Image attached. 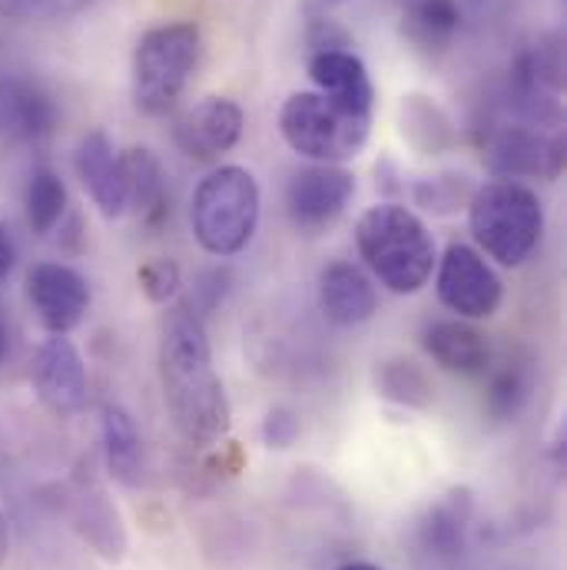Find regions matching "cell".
Masks as SVG:
<instances>
[{"label":"cell","instance_id":"14","mask_svg":"<svg viewBox=\"0 0 567 570\" xmlns=\"http://www.w3.org/2000/svg\"><path fill=\"white\" fill-rule=\"evenodd\" d=\"M74 169L100 209L104 219H120L127 213V183L120 169V153L104 130H90L74 149Z\"/></svg>","mask_w":567,"mask_h":570},{"label":"cell","instance_id":"21","mask_svg":"<svg viewBox=\"0 0 567 570\" xmlns=\"http://www.w3.org/2000/svg\"><path fill=\"white\" fill-rule=\"evenodd\" d=\"M120 169L127 183V209H137L143 219H159L166 213V176L153 149L130 146L120 153Z\"/></svg>","mask_w":567,"mask_h":570},{"label":"cell","instance_id":"17","mask_svg":"<svg viewBox=\"0 0 567 570\" xmlns=\"http://www.w3.org/2000/svg\"><path fill=\"white\" fill-rule=\"evenodd\" d=\"M558 90H561V60L555 50H525L511 67V97L515 107L531 120H555L558 110Z\"/></svg>","mask_w":567,"mask_h":570},{"label":"cell","instance_id":"34","mask_svg":"<svg viewBox=\"0 0 567 570\" xmlns=\"http://www.w3.org/2000/svg\"><path fill=\"white\" fill-rule=\"evenodd\" d=\"M7 551H10V528H7V518L0 514V564L7 558Z\"/></svg>","mask_w":567,"mask_h":570},{"label":"cell","instance_id":"11","mask_svg":"<svg viewBox=\"0 0 567 570\" xmlns=\"http://www.w3.org/2000/svg\"><path fill=\"white\" fill-rule=\"evenodd\" d=\"M243 127H246V114L236 100L206 97L176 120L173 140L189 159L216 163L219 156H226L236 142L243 140Z\"/></svg>","mask_w":567,"mask_h":570},{"label":"cell","instance_id":"8","mask_svg":"<svg viewBox=\"0 0 567 570\" xmlns=\"http://www.w3.org/2000/svg\"><path fill=\"white\" fill-rule=\"evenodd\" d=\"M355 196V176L332 163H312L299 169L285 186V213L289 223L302 236L329 233Z\"/></svg>","mask_w":567,"mask_h":570},{"label":"cell","instance_id":"25","mask_svg":"<svg viewBox=\"0 0 567 570\" xmlns=\"http://www.w3.org/2000/svg\"><path fill=\"white\" fill-rule=\"evenodd\" d=\"M67 213V186L50 166H37L27 183V223L37 236H47Z\"/></svg>","mask_w":567,"mask_h":570},{"label":"cell","instance_id":"10","mask_svg":"<svg viewBox=\"0 0 567 570\" xmlns=\"http://www.w3.org/2000/svg\"><path fill=\"white\" fill-rule=\"evenodd\" d=\"M70 518L77 534L90 544V551L107 561V564H120L127 558L130 538L124 528V518L117 511V504L110 501L107 488L90 474V471H77L74 488H70Z\"/></svg>","mask_w":567,"mask_h":570},{"label":"cell","instance_id":"6","mask_svg":"<svg viewBox=\"0 0 567 570\" xmlns=\"http://www.w3.org/2000/svg\"><path fill=\"white\" fill-rule=\"evenodd\" d=\"M199 63V27L189 20L146 30L134 50V104L146 117L169 114Z\"/></svg>","mask_w":567,"mask_h":570},{"label":"cell","instance_id":"23","mask_svg":"<svg viewBox=\"0 0 567 570\" xmlns=\"http://www.w3.org/2000/svg\"><path fill=\"white\" fill-rule=\"evenodd\" d=\"M375 389L385 402L428 412L434 405V385L426 375V368L412 358H389L375 368Z\"/></svg>","mask_w":567,"mask_h":570},{"label":"cell","instance_id":"1","mask_svg":"<svg viewBox=\"0 0 567 570\" xmlns=\"http://www.w3.org/2000/svg\"><path fill=\"white\" fill-rule=\"evenodd\" d=\"M159 385L176 431L196 444H216L229 434L233 409L213 365V348L196 312H169L159 335Z\"/></svg>","mask_w":567,"mask_h":570},{"label":"cell","instance_id":"5","mask_svg":"<svg viewBox=\"0 0 567 570\" xmlns=\"http://www.w3.org/2000/svg\"><path fill=\"white\" fill-rule=\"evenodd\" d=\"M280 130L299 156L342 166L365 149L372 134V110L332 100L319 90H302L283 104Z\"/></svg>","mask_w":567,"mask_h":570},{"label":"cell","instance_id":"29","mask_svg":"<svg viewBox=\"0 0 567 570\" xmlns=\"http://www.w3.org/2000/svg\"><path fill=\"white\" fill-rule=\"evenodd\" d=\"M137 283L153 305H166L183 288V273L173 259H146L137 269Z\"/></svg>","mask_w":567,"mask_h":570},{"label":"cell","instance_id":"7","mask_svg":"<svg viewBox=\"0 0 567 570\" xmlns=\"http://www.w3.org/2000/svg\"><path fill=\"white\" fill-rule=\"evenodd\" d=\"M434 285H438V298L448 312H454L465 322H481L491 318L501 305V279L498 273L488 266V259L465 246V243H451L438 263H434Z\"/></svg>","mask_w":567,"mask_h":570},{"label":"cell","instance_id":"26","mask_svg":"<svg viewBox=\"0 0 567 570\" xmlns=\"http://www.w3.org/2000/svg\"><path fill=\"white\" fill-rule=\"evenodd\" d=\"M402 134L409 137V142L416 149L431 153V156L444 153L454 142L448 117L426 97H409L405 100V107H402Z\"/></svg>","mask_w":567,"mask_h":570},{"label":"cell","instance_id":"22","mask_svg":"<svg viewBox=\"0 0 567 570\" xmlns=\"http://www.w3.org/2000/svg\"><path fill=\"white\" fill-rule=\"evenodd\" d=\"M100 441H104V458H107V471L114 474V481L137 488L143 478V444L134 419L124 409L107 405L100 419Z\"/></svg>","mask_w":567,"mask_h":570},{"label":"cell","instance_id":"32","mask_svg":"<svg viewBox=\"0 0 567 570\" xmlns=\"http://www.w3.org/2000/svg\"><path fill=\"white\" fill-rule=\"evenodd\" d=\"M342 3H349V0H302V10H305V17L312 20V17H329L335 7H342Z\"/></svg>","mask_w":567,"mask_h":570},{"label":"cell","instance_id":"28","mask_svg":"<svg viewBox=\"0 0 567 570\" xmlns=\"http://www.w3.org/2000/svg\"><path fill=\"white\" fill-rule=\"evenodd\" d=\"M416 203L426 206L428 213H438V216H448L461 206H468V183L465 176H454V173H444V176H434V179H419L416 189H412Z\"/></svg>","mask_w":567,"mask_h":570},{"label":"cell","instance_id":"12","mask_svg":"<svg viewBox=\"0 0 567 570\" xmlns=\"http://www.w3.org/2000/svg\"><path fill=\"white\" fill-rule=\"evenodd\" d=\"M27 295L50 335H67L74 332L87 308H90V285L87 279L63 266V263H40L27 276Z\"/></svg>","mask_w":567,"mask_h":570},{"label":"cell","instance_id":"36","mask_svg":"<svg viewBox=\"0 0 567 570\" xmlns=\"http://www.w3.org/2000/svg\"><path fill=\"white\" fill-rule=\"evenodd\" d=\"M339 570H382V568H375V564H362V561H359V564H345V568H339Z\"/></svg>","mask_w":567,"mask_h":570},{"label":"cell","instance_id":"31","mask_svg":"<svg viewBox=\"0 0 567 570\" xmlns=\"http://www.w3.org/2000/svg\"><path fill=\"white\" fill-rule=\"evenodd\" d=\"M299 438V415L292 409H273L263 422V441L266 448H276V451H285L292 448Z\"/></svg>","mask_w":567,"mask_h":570},{"label":"cell","instance_id":"9","mask_svg":"<svg viewBox=\"0 0 567 570\" xmlns=\"http://www.w3.org/2000/svg\"><path fill=\"white\" fill-rule=\"evenodd\" d=\"M485 163L498 179H558L565 140L538 127H498L485 140Z\"/></svg>","mask_w":567,"mask_h":570},{"label":"cell","instance_id":"20","mask_svg":"<svg viewBox=\"0 0 567 570\" xmlns=\"http://www.w3.org/2000/svg\"><path fill=\"white\" fill-rule=\"evenodd\" d=\"M471 511H475V501H471L468 488H451L428 508L426 524H422V544L431 558L458 561L465 554Z\"/></svg>","mask_w":567,"mask_h":570},{"label":"cell","instance_id":"2","mask_svg":"<svg viewBox=\"0 0 567 570\" xmlns=\"http://www.w3.org/2000/svg\"><path fill=\"white\" fill-rule=\"evenodd\" d=\"M355 246L369 273L395 295L422 292L438 263L434 236L402 203L369 206L355 223Z\"/></svg>","mask_w":567,"mask_h":570},{"label":"cell","instance_id":"4","mask_svg":"<svg viewBox=\"0 0 567 570\" xmlns=\"http://www.w3.org/2000/svg\"><path fill=\"white\" fill-rule=\"evenodd\" d=\"M260 183L243 166H219L199 179L193 193V236L196 243L216 256H239L260 226Z\"/></svg>","mask_w":567,"mask_h":570},{"label":"cell","instance_id":"16","mask_svg":"<svg viewBox=\"0 0 567 570\" xmlns=\"http://www.w3.org/2000/svg\"><path fill=\"white\" fill-rule=\"evenodd\" d=\"M319 308L339 328H359L379 312V292L372 276L355 263H332L319 276Z\"/></svg>","mask_w":567,"mask_h":570},{"label":"cell","instance_id":"30","mask_svg":"<svg viewBox=\"0 0 567 570\" xmlns=\"http://www.w3.org/2000/svg\"><path fill=\"white\" fill-rule=\"evenodd\" d=\"M90 3L94 0H0V13L17 20H50V17L80 13Z\"/></svg>","mask_w":567,"mask_h":570},{"label":"cell","instance_id":"3","mask_svg":"<svg viewBox=\"0 0 567 570\" xmlns=\"http://www.w3.org/2000/svg\"><path fill=\"white\" fill-rule=\"evenodd\" d=\"M468 226L485 256L518 269L541 246L545 203L518 179H488L468 196Z\"/></svg>","mask_w":567,"mask_h":570},{"label":"cell","instance_id":"18","mask_svg":"<svg viewBox=\"0 0 567 570\" xmlns=\"http://www.w3.org/2000/svg\"><path fill=\"white\" fill-rule=\"evenodd\" d=\"M422 345L444 372L454 375H485L491 368V342L481 328L465 318H438L426 325Z\"/></svg>","mask_w":567,"mask_h":570},{"label":"cell","instance_id":"27","mask_svg":"<svg viewBox=\"0 0 567 570\" xmlns=\"http://www.w3.org/2000/svg\"><path fill=\"white\" fill-rule=\"evenodd\" d=\"M531 395V375L518 362H508L488 385V412L495 419H515Z\"/></svg>","mask_w":567,"mask_h":570},{"label":"cell","instance_id":"19","mask_svg":"<svg viewBox=\"0 0 567 570\" xmlns=\"http://www.w3.org/2000/svg\"><path fill=\"white\" fill-rule=\"evenodd\" d=\"M309 77L319 94L352 104V107H375V87L369 80V70L362 57L352 50H315L309 57Z\"/></svg>","mask_w":567,"mask_h":570},{"label":"cell","instance_id":"13","mask_svg":"<svg viewBox=\"0 0 567 570\" xmlns=\"http://www.w3.org/2000/svg\"><path fill=\"white\" fill-rule=\"evenodd\" d=\"M37 399L57 415H77L87 402V368L67 335H50L33 358Z\"/></svg>","mask_w":567,"mask_h":570},{"label":"cell","instance_id":"24","mask_svg":"<svg viewBox=\"0 0 567 570\" xmlns=\"http://www.w3.org/2000/svg\"><path fill=\"white\" fill-rule=\"evenodd\" d=\"M458 30H461L458 0H412V7L405 10V33L426 50H444Z\"/></svg>","mask_w":567,"mask_h":570},{"label":"cell","instance_id":"35","mask_svg":"<svg viewBox=\"0 0 567 570\" xmlns=\"http://www.w3.org/2000/svg\"><path fill=\"white\" fill-rule=\"evenodd\" d=\"M7 352H10V328H7V318L0 315V362L7 358Z\"/></svg>","mask_w":567,"mask_h":570},{"label":"cell","instance_id":"33","mask_svg":"<svg viewBox=\"0 0 567 570\" xmlns=\"http://www.w3.org/2000/svg\"><path fill=\"white\" fill-rule=\"evenodd\" d=\"M10 269H13V243H10L7 229L0 226V283L10 276Z\"/></svg>","mask_w":567,"mask_h":570},{"label":"cell","instance_id":"15","mask_svg":"<svg viewBox=\"0 0 567 570\" xmlns=\"http://www.w3.org/2000/svg\"><path fill=\"white\" fill-rule=\"evenodd\" d=\"M57 100L30 77H0V140L33 142L53 134Z\"/></svg>","mask_w":567,"mask_h":570}]
</instances>
